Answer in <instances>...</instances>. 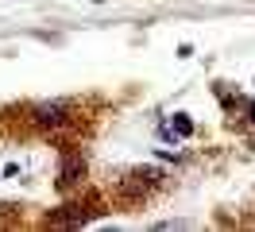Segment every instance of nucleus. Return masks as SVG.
<instances>
[{"instance_id":"nucleus-1","label":"nucleus","mask_w":255,"mask_h":232,"mask_svg":"<svg viewBox=\"0 0 255 232\" xmlns=\"http://www.w3.org/2000/svg\"><path fill=\"white\" fill-rule=\"evenodd\" d=\"M162 182H166L162 170H155V167H131L124 178L116 182V198H120V201H139V198H147V194H155Z\"/></svg>"},{"instance_id":"nucleus-2","label":"nucleus","mask_w":255,"mask_h":232,"mask_svg":"<svg viewBox=\"0 0 255 232\" xmlns=\"http://www.w3.org/2000/svg\"><path fill=\"white\" fill-rule=\"evenodd\" d=\"M27 120H31L35 128L58 136L66 124H74V105H70V101H39V105L27 112Z\"/></svg>"},{"instance_id":"nucleus-3","label":"nucleus","mask_w":255,"mask_h":232,"mask_svg":"<svg viewBox=\"0 0 255 232\" xmlns=\"http://www.w3.org/2000/svg\"><path fill=\"white\" fill-rule=\"evenodd\" d=\"M93 217H101V201H89V205L70 201V205L58 209V213L47 217V225H54V229H81V225H89Z\"/></svg>"},{"instance_id":"nucleus-4","label":"nucleus","mask_w":255,"mask_h":232,"mask_svg":"<svg viewBox=\"0 0 255 232\" xmlns=\"http://www.w3.org/2000/svg\"><path fill=\"white\" fill-rule=\"evenodd\" d=\"M85 182V155L81 151H66L62 167H58V190H74Z\"/></svg>"},{"instance_id":"nucleus-5","label":"nucleus","mask_w":255,"mask_h":232,"mask_svg":"<svg viewBox=\"0 0 255 232\" xmlns=\"http://www.w3.org/2000/svg\"><path fill=\"white\" fill-rule=\"evenodd\" d=\"M166 132H170V139H190L193 136V120L186 112H174V120L166 124Z\"/></svg>"}]
</instances>
